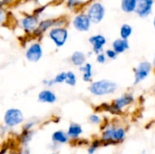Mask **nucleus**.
<instances>
[{
	"mask_svg": "<svg viewBox=\"0 0 155 154\" xmlns=\"http://www.w3.org/2000/svg\"><path fill=\"white\" fill-rule=\"evenodd\" d=\"M45 7H46V5H44V6L42 5V6L38 7V8H36V9L35 10V12H34V15H37V16H39V15L45 11Z\"/></svg>",
	"mask_w": 155,
	"mask_h": 154,
	"instance_id": "nucleus-31",
	"label": "nucleus"
},
{
	"mask_svg": "<svg viewBox=\"0 0 155 154\" xmlns=\"http://www.w3.org/2000/svg\"><path fill=\"white\" fill-rule=\"evenodd\" d=\"M153 70V64L148 61H143L134 69V85H137L144 81L151 74Z\"/></svg>",
	"mask_w": 155,
	"mask_h": 154,
	"instance_id": "nucleus-6",
	"label": "nucleus"
},
{
	"mask_svg": "<svg viewBox=\"0 0 155 154\" xmlns=\"http://www.w3.org/2000/svg\"><path fill=\"white\" fill-rule=\"evenodd\" d=\"M117 88L118 85L115 82L107 79H102L92 82L88 87V91L94 96L102 97L114 93L117 91Z\"/></svg>",
	"mask_w": 155,
	"mask_h": 154,
	"instance_id": "nucleus-3",
	"label": "nucleus"
},
{
	"mask_svg": "<svg viewBox=\"0 0 155 154\" xmlns=\"http://www.w3.org/2000/svg\"><path fill=\"white\" fill-rule=\"evenodd\" d=\"M4 13H3V11H1L0 10V22H2L3 21V19H4Z\"/></svg>",
	"mask_w": 155,
	"mask_h": 154,
	"instance_id": "nucleus-33",
	"label": "nucleus"
},
{
	"mask_svg": "<svg viewBox=\"0 0 155 154\" xmlns=\"http://www.w3.org/2000/svg\"><path fill=\"white\" fill-rule=\"evenodd\" d=\"M65 84L69 86H75L77 84V77L76 74L73 71L66 72V80Z\"/></svg>",
	"mask_w": 155,
	"mask_h": 154,
	"instance_id": "nucleus-23",
	"label": "nucleus"
},
{
	"mask_svg": "<svg viewBox=\"0 0 155 154\" xmlns=\"http://www.w3.org/2000/svg\"><path fill=\"white\" fill-rule=\"evenodd\" d=\"M100 147H102V143H101L100 139H98V140L95 139L91 143H89V146L87 148V153L94 154Z\"/></svg>",
	"mask_w": 155,
	"mask_h": 154,
	"instance_id": "nucleus-22",
	"label": "nucleus"
},
{
	"mask_svg": "<svg viewBox=\"0 0 155 154\" xmlns=\"http://www.w3.org/2000/svg\"><path fill=\"white\" fill-rule=\"evenodd\" d=\"M65 80H66V72H61V73L57 74L53 78V81H54V84H64V83H65Z\"/></svg>",
	"mask_w": 155,
	"mask_h": 154,
	"instance_id": "nucleus-24",
	"label": "nucleus"
},
{
	"mask_svg": "<svg viewBox=\"0 0 155 154\" xmlns=\"http://www.w3.org/2000/svg\"><path fill=\"white\" fill-rule=\"evenodd\" d=\"M126 130L119 125H108L102 131L100 141L102 146L118 145L124 142L126 138Z\"/></svg>",
	"mask_w": 155,
	"mask_h": 154,
	"instance_id": "nucleus-1",
	"label": "nucleus"
},
{
	"mask_svg": "<svg viewBox=\"0 0 155 154\" xmlns=\"http://www.w3.org/2000/svg\"><path fill=\"white\" fill-rule=\"evenodd\" d=\"M153 92H154V93H155V86H154V88H153Z\"/></svg>",
	"mask_w": 155,
	"mask_h": 154,
	"instance_id": "nucleus-36",
	"label": "nucleus"
},
{
	"mask_svg": "<svg viewBox=\"0 0 155 154\" xmlns=\"http://www.w3.org/2000/svg\"><path fill=\"white\" fill-rule=\"evenodd\" d=\"M35 134V132L34 130H32V131H23L22 130L21 133L17 137V141L21 145H23V147H27L28 143L32 141Z\"/></svg>",
	"mask_w": 155,
	"mask_h": 154,
	"instance_id": "nucleus-19",
	"label": "nucleus"
},
{
	"mask_svg": "<svg viewBox=\"0 0 155 154\" xmlns=\"http://www.w3.org/2000/svg\"><path fill=\"white\" fill-rule=\"evenodd\" d=\"M135 101V98L133 93H125L122 94L121 96L114 99L111 103H104L102 105L103 110L111 113L112 114H122L124 108L132 105Z\"/></svg>",
	"mask_w": 155,
	"mask_h": 154,
	"instance_id": "nucleus-2",
	"label": "nucleus"
},
{
	"mask_svg": "<svg viewBox=\"0 0 155 154\" xmlns=\"http://www.w3.org/2000/svg\"><path fill=\"white\" fill-rule=\"evenodd\" d=\"M86 15H88L89 19L94 24L100 23L105 15V8L101 3H93L87 9Z\"/></svg>",
	"mask_w": 155,
	"mask_h": 154,
	"instance_id": "nucleus-7",
	"label": "nucleus"
},
{
	"mask_svg": "<svg viewBox=\"0 0 155 154\" xmlns=\"http://www.w3.org/2000/svg\"><path fill=\"white\" fill-rule=\"evenodd\" d=\"M107 58H106V55L104 53H101V54H96V62L100 64H103L106 62Z\"/></svg>",
	"mask_w": 155,
	"mask_h": 154,
	"instance_id": "nucleus-29",
	"label": "nucleus"
},
{
	"mask_svg": "<svg viewBox=\"0 0 155 154\" xmlns=\"http://www.w3.org/2000/svg\"><path fill=\"white\" fill-rule=\"evenodd\" d=\"M82 4H83V2L81 0H67V2H66L67 7L70 9H74Z\"/></svg>",
	"mask_w": 155,
	"mask_h": 154,
	"instance_id": "nucleus-26",
	"label": "nucleus"
},
{
	"mask_svg": "<svg viewBox=\"0 0 155 154\" xmlns=\"http://www.w3.org/2000/svg\"><path fill=\"white\" fill-rule=\"evenodd\" d=\"M70 61L74 66L81 67L86 62V55L84 53H83L81 51H75L72 54V55L70 57Z\"/></svg>",
	"mask_w": 155,
	"mask_h": 154,
	"instance_id": "nucleus-18",
	"label": "nucleus"
},
{
	"mask_svg": "<svg viewBox=\"0 0 155 154\" xmlns=\"http://www.w3.org/2000/svg\"><path fill=\"white\" fill-rule=\"evenodd\" d=\"M37 99H38V102H40V103L53 104V103H54L56 102L57 96L52 90L44 89L38 93Z\"/></svg>",
	"mask_w": 155,
	"mask_h": 154,
	"instance_id": "nucleus-13",
	"label": "nucleus"
},
{
	"mask_svg": "<svg viewBox=\"0 0 155 154\" xmlns=\"http://www.w3.org/2000/svg\"><path fill=\"white\" fill-rule=\"evenodd\" d=\"M51 154H58V153H56V152H53V153H51Z\"/></svg>",
	"mask_w": 155,
	"mask_h": 154,
	"instance_id": "nucleus-37",
	"label": "nucleus"
},
{
	"mask_svg": "<svg viewBox=\"0 0 155 154\" xmlns=\"http://www.w3.org/2000/svg\"><path fill=\"white\" fill-rule=\"evenodd\" d=\"M153 0H136L135 13L140 17L148 16L153 11Z\"/></svg>",
	"mask_w": 155,
	"mask_h": 154,
	"instance_id": "nucleus-11",
	"label": "nucleus"
},
{
	"mask_svg": "<svg viewBox=\"0 0 155 154\" xmlns=\"http://www.w3.org/2000/svg\"><path fill=\"white\" fill-rule=\"evenodd\" d=\"M35 125H36V122L30 121V122H27L26 123H25L22 126V130L23 131H32V130H34Z\"/></svg>",
	"mask_w": 155,
	"mask_h": 154,
	"instance_id": "nucleus-28",
	"label": "nucleus"
},
{
	"mask_svg": "<svg viewBox=\"0 0 155 154\" xmlns=\"http://www.w3.org/2000/svg\"><path fill=\"white\" fill-rule=\"evenodd\" d=\"M153 26H154V28H155V17H154V19H153Z\"/></svg>",
	"mask_w": 155,
	"mask_h": 154,
	"instance_id": "nucleus-35",
	"label": "nucleus"
},
{
	"mask_svg": "<svg viewBox=\"0 0 155 154\" xmlns=\"http://www.w3.org/2000/svg\"><path fill=\"white\" fill-rule=\"evenodd\" d=\"M4 124L8 128H15L22 124L25 121L24 113L17 108H9L4 113Z\"/></svg>",
	"mask_w": 155,
	"mask_h": 154,
	"instance_id": "nucleus-4",
	"label": "nucleus"
},
{
	"mask_svg": "<svg viewBox=\"0 0 155 154\" xmlns=\"http://www.w3.org/2000/svg\"><path fill=\"white\" fill-rule=\"evenodd\" d=\"M79 71L82 73L83 81L85 83H92L93 80V65L90 63H85L83 66L79 67Z\"/></svg>",
	"mask_w": 155,
	"mask_h": 154,
	"instance_id": "nucleus-17",
	"label": "nucleus"
},
{
	"mask_svg": "<svg viewBox=\"0 0 155 154\" xmlns=\"http://www.w3.org/2000/svg\"><path fill=\"white\" fill-rule=\"evenodd\" d=\"M133 34V28L130 25L128 24H124L122 26H121V29H120V35H121V38L122 39H125V40H128V38L132 35Z\"/></svg>",
	"mask_w": 155,
	"mask_h": 154,
	"instance_id": "nucleus-21",
	"label": "nucleus"
},
{
	"mask_svg": "<svg viewBox=\"0 0 155 154\" xmlns=\"http://www.w3.org/2000/svg\"><path fill=\"white\" fill-rule=\"evenodd\" d=\"M104 54L106 55V58H108L110 60H115L117 58V56H118L117 53L114 50H113V49H107L104 52Z\"/></svg>",
	"mask_w": 155,
	"mask_h": 154,
	"instance_id": "nucleus-27",
	"label": "nucleus"
},
{
	"mask_svg": "<svg viewBox=\"0 0 155 154\" xmlns=\"http://www.w3.org/2000/svg\"><path fill=\"white\" fill-rule=\"evenodd\" d=\"M93 47V52L96 54L104 53V47L107 43V40L103 34H94L88 39Z\"/></svg>",
	"mask_w": 155,
	"mask_h": 154,
	"instance_id": "nucleus-12",
	"label": "nucleus"
},
{
	"mask_svg": "<svg viewBox=\"0 0 155 154\" xmlns=\"http://www.w3.org/2000/svg\"><path fill=\"white\" fill-rule=\"evenodd\" d=\"M130 48V44L128 40L125 39H122V38H117L115 39L113 44H112V49L114 50L117 54H124V52H126L128 49Z\"/></svg>",
	"mask_w": 155,
	"mask_h": 154,
	"instance_id": "nucleus-16",
	"label": "nucleus"
},
{
	"mask_svg": "<svg viewBox=\"0 0 155 154\" xmlns=\"http://www.w3.org/2000/svg\"><path fill=\"white\" fill-rule=\"evenodd\" d=\"M39 16L33 15H27L21 19V26L25 33L30 34L35 32L39 25Z\"/></svg>",
	"mask_w": 155,
	"mask_h": 154,
	"instance_id": "nucleus-9",
	"label": "nucleus"
},
{
	"mask_svg": "<svg viewBox=\"0 0 155 154\" xmlns=\"http://www.w3.org/2000/svg\"><path fill=\"white\" fill-rule=\"evenodd\" d=\"M43 54L44 51L40 43L35 42L27 47L25 55V59L28 62L36 63L41 60V58L43 57Z\"/></svg>",
	"mask_w": 155,
	"mask_h": 154,
	"instance_id": "nucleus-8",
	"label": "nucleus"
},
{
	"mask_svg": "<svg viewBox=\"0 0 155 154\" xmlns=\"http://www.w3.org/2000/svg\"><path fill=\"white\" fill-rule=\"evenodd\" d=\"M48 36L56 47H62L68 39V30L64 26L53 27L49 30Z\"/></svg>",
	"mask_w": 155,
	"mask_h": 154,
	"instance_id": "nucleus-5",
	"label": "nucleus"
},
{
	"mask_svg": "<svg viewBox=\"0 0 155 154\" xmlns=\"http://www.w3.org/2000/svg\"><path fill=\"white\" fill-rule=\"evenodd\" d=\"M9 154H23V152H22V150H20V151H18V152H16V151H12Z\"/></svg>",
	"mask_w": 155,
	"mask_h": 154,
	"instance_id": "nucleus-32",
	"label": "nucleus"
},
{
	"mask_svg": "<svg viewBox=\"0 0 155 154\" xmlns=\"http://www.w3.org/2000/svg\"><path fill=\"white\" fill-rule=\"evenodd\" d=\"M122 9L125 13L135 12L136 9V0H122Z\"/></svg>",
	"mask_w": 155,
	"mask_h": 154,
	"instance_id": "nucleus-20",
	"label": "nucleus"
},
{
	"mask_svg": "<svg viewBox=\"0 0 155 154\" xmlns=\"http://www.w3.org/2000/svg\"><path fill=\"white\" fill-rule=\"evenodd\" d=\"M35 1H36V2H37V1H38V0H35Z\"/></svg>",
	"mask_w": 155,
	"mask_h": 154,
	"instance_id": "nucleus-38",
	"label": "nucleus"
},
{
	"mask_svg": "<svg viewBox=\"0 0 155 154\" xmlns=\"http://www.w3.org/2000/svg\"><path fill=\"white\" fill-rule=\"evenodd\" d=\"M51 138H52V143L57 146L62 145V144H66L70 141L66 132L63 130H58V131L54 132Z\"/></svg>",
	"mask_w": 155,
	"mask_h": 154,
	"instance_id": "nucleus-15",
	"label": "nucleus"
},
{
	"mask_svg": "<svg viewBox=\"0 0 155 154\" xmlns=\"http://www.w3.org/2000/svg\"><path fill=\"white\" fill-rule=\"evenodd\" d=\"M83 133H84L83 127L79 123H70L66 131V133L71 141H75V140L80 139V136L83 134Z\"/></svg>",
	"mask_w": 155,
	"mask_h": 154,
	"instance_id": "nucleus-14",
	"label": "nucleus"
},
{
	"mask_svg": "<svg viewBox=\"0 0 155 154\" xmlns=\"http://www.w3.org/2000/svg\"><path fill=\"white\" fill-rule=\"evenodd\" d=\"M91 20L86 14H79L73 20L74 27L79 32H87L91 27Z\"/></svg>",
	"mask_w": 155,
	"mask_h": 154,
	"instance_id": "nucleus-10",
	"label": "nucleus"
},
{
	"mask_svg": "<svg viewBox=\"0 0 155 154\" xmlns=\"http://www.w3.org/2000/svg\"><path fill=\"white\" fill-rule=\"evenodd\" d=\"M42 83H43L44 85H45L47 87H52V86L54 85V83L53 79H45V80H43Z\"/></svg>",
	"mask_w": 155,
	"mask_h": 154,
	"instance_id": "nucleus-30",
	"label": "nucleus"
},
{
	"mask_svg": "<svg viewBox=\"0 0 155 154\" xmlns=\"http://www.w3.org/2000/svg\"><path fill=\"white\" fill-rule=\"evenodd\" d=\"M153 66L155 67V55H154V58H153Z\"/></svg>",
	"mask_w": 155,
	"mask_h": 154,
	"instance_id": "nucleus-34",
	"label": "nucleus"
},
{
	"mask_svg": "<svg viewBox=\"0 0 155 154\" xmlns=\"http://www.w3.org/2000/svg\"><path fill=\"white\" fill-rule=\"evenodd\" d=\"M88 120H89V122H90L92 124H94V125H99V124L102 123V118H101L97 113H93V114H91V115L89 116Z\"/></svg>",
	"mask_w": 155,
	"mask_h": 154,
	"instance_id": "nucleus-25",
	"label": "nucleus"
}]
</instances>
